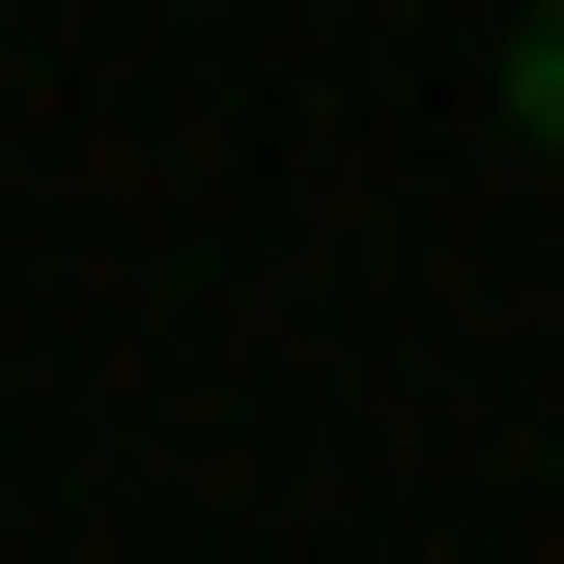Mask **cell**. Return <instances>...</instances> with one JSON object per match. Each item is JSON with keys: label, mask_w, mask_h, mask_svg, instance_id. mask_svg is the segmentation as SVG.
Listing matches in <instances>:
<instances>
[{"label": "cell", "mask_w": 564, "mask_h": 564, "mask_svg": "<svg viewBox=\"0 0 564 564\" xmlns=\"http://www.w3.org/2000/svg\"><path fill=\"white\" fill-rule=\"evenodd\" d=\"M508 141H564V0H536V29H508Z\"/></svg>", "instance_id": "6da1fadb"}]
</instances>
